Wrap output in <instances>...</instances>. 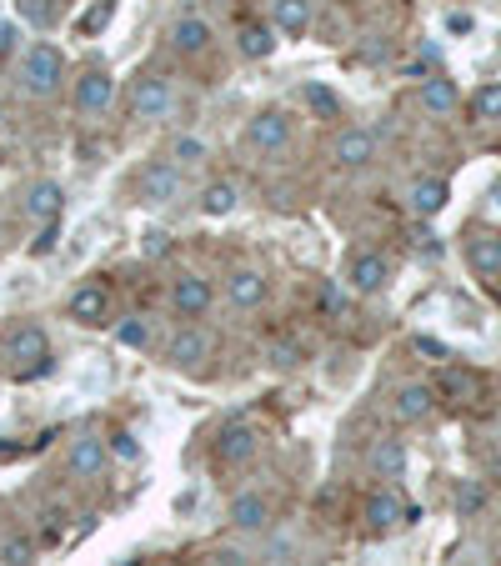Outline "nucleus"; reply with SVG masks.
<instances>
[{
  "label": "nucleus",
  "mask_w": 501,
  "mask_h": 566,
  "mask_svg": "<svg viewBox=\"0 0 501 566\" xmlns=\"http://www.w3.org/2000/svg\"><path fill=\"white\" fill-rule=\"evenodd\" d=\"M21 81H26V91L31 96H56L61 91V81H66V56L51 46V41H36L26 56H21Z\"/></svg>",
  "instance_id": "1"
},
{
  "label": "nucleus",
  "mask_w": 501,
  "mask_h": 566,
  "mask_svg": "<svg viewBox=\"0 0 501 566\" xmlns=\"http://www.w3.org/2000/svg\"><path fill=\"white\" fill-rule=\"evenodd\" d=\"M171 106H176V96H171V81H166V76H141V81H131V96H126V116H131V121H141V126L166 121Z\"/></svg>",
  "instance_id": "2"
},
{
  "label": "nucleus",
  "mask_w": 501,
  "mask_h": 566,
  "mask_svg": "<svg viewBox=\"0 0 501 566\" xmlns=\"http://www.w3.org/2000/svg\"><path fill=\"white\" fill-rule=\"evenodd\" d=\"M246 146L251 151H261V156H276V151H286L291 146V116L286 111H256L251 121H246Z\"/></svg>",
  "instance_id": "3"
},
{
  "label": "nucleus",
  "mask_w": 501,
  "mask_h": 566,
  "mask_svg": "<svg viewBox=\"0 0 501 566\" xmlns=\"http://www.w3.org/2000/svg\"><path fill=\"white\" fill-rule=\"evenodd\" d=\"M331 161H336L341 171H366V166L376 161V136H371L366 126H341L336 141H331Z\"/></svg>",
  "instance_id": "4"
},
{
  "label": "nucleus",
  "mask_w": 501,
  "mask_h": 566,
  "mask_svg": "<svg viewBox=\"0 0 501 566\" xmlns=\"http://www.w3.org/2000/svg\"><path fill=\"white\" fill-rule=\"evenodd\" d=\"M211 301H216V291H211V281H206V276L186 271V276H176V281H171V311H176L181 321H201V316L211 311Z\"/></svg>",
  "instance_id": "5"
},
{
  "label": "nucleus",
  "mask_w": 501,
  "mask_h": 566,
  "mask_svg": "<svg viewBox=\"0 0 501 566\" xmlns=\"http://www.w3.org/2000/svg\"><path fill=\"white\" fill-rule=\"evenodd\" d=\"M431 391H436V401H451V406H471V401H481V376H476L471 366L441 361V371H436Z\"/></svg>",
  "instance_id": "6"
},
{
  "label": "nucleus",
  "mask_w": 501,
  "mask_h": 566,
  "mask_svg": "<svg viewBox=\"0 0 501 566\" xmlns=\"http://www.w3.org/2000/svg\"><path fill=\"white\" fill-rule=\"evenodd\" d=\"M66 316H71L76 326H106V316H111V291H106L101 281H81V286L71 291V301H66Z\"/></svg>",
  "instance_id": "7"
},
{
  "label": "nucleus",
  "mask_w": 501,
  "mask_h": 566,
  "mask_svg": "<svg viewBox=\"0 0 501 566\" xmlns=\"http://www.w3.org/2000/svg\"><path fill=\"white\" fill-rule=\"evenodd\" d=\"M386 281H391V266H386L381 251H356V256L346 261V286H351V291L376 296V291H386Z\"/></svg>",
  "instance_id": "8"
},
{
  "label": "nucleus",
  "mask_w": 501,
  "mask_h": 566,
  "mask_svg": "<svg viewBox=\"0 0 501 566\" xmlns=\"http://www.w3.org/2000/svg\"><path fill=\"white\" fill-rule=\"evenodd\" d=\"M141 196L146 206H176L181 201V166L176 161H156L141 171Z\"/></svg>",
  "instance_id": "9"
},
{
  "label": "nucleus",
  "mask_w": 501,
  "mask_h": 566,
  "mask_svg": "<svg viewBox=\"0 0 501 566\" xmlns=\"http://www.w3.org/2000/svg\"><path fill=\"white\" fill-rule=\"evenodd\" d=\"M6 356L16 361V366H36V371H46V361H51V336L41 331V326H16L11 331V341H6Z\"/></svg>",
  "instance_id": "10"
},
{
  "label": "nucleus",
  "mask_w": 501,
  "mask_h": 566,
  "mask_svg": "<svg viewBox=\"0 0 501 566\" xmlns=\"http://www.w3.org/2000/svg\"><path fill=\"white\" fill-rule=\"evenodd\" d=\"M166 361L176 371H191V366H206L211 361V336L201 326H181L171 341H166Z\"/></svg>",
  "instance_id": "11"
},
{
  "label": "nucleus",
  "mask_w": 501,
  "mask_h": 566,
  "mask_svg": "<svg viewBox=\"0 0 501 566\" xmlns=\"http://www.w3.org/2000/svg\"><path fill=\"white\" fill-rule=\"evenodd\" d=\"M106 466H111V446H106L101 436H76V441H71V451H66V471H71V476L96 481Z\"/></svg>",
  "instance_id": "12"
},
{
  "label": "nucleus",
  "mask_w": 501,
  "mask_h": 566,
  "mask_svg": "<svg viewBox=\"0 0 501 566\" xmlns=\"http://www.w3.org/2000/svg\"><path fill=\"white\" fill-rule=\"evenodd\" d=\"M431 406H436V391H431V381H406V386L391 396V421H401V426H416V421H426V416H431Z\"/></svg>",
  "instance_id": "13"
},
{
  "label": "nucleus",
  "mask_w": 501,
  "mask_h": 566,
  "mask_svg": "<svg viewBox=\"0 0 501 566\" xmlns=\"http://www.w3.org/2000/svg\"><path fill=\"white\" fill-rule=\"evenodd\" d=\"M221 461L226 466H246V461H256V451H261V431L251 426V421H231L226 431H221Z\"/></svg>",
  "instance_id": "14"
},
{
  "label": "nucleus",
  "mask_w": 501,
  "mask_h": 566,
  "mask_svg": "<svg viewBox=\"0 0 501 566\" xmlns=\"http://www.w3.org/2000/svg\"><path fill=\"white\" fill-rule=\"evenodd\" d=\"M466 266L486 281L501 276V231H471L466 236Z\"/></svg>",
  "instance_id": "15"
},
{
  "label": "nucleus",
  "mask_w": 501,
  "mask_h": 566,
  "mask_svg": "<svg viewBox=\"0 0 501 566\" xmlns=\"http://www.w3.org/2000/svg\"><path fill=\"white\" fill-rule=\"evenodd\" d=\"M111 96H116L111 71H81V81H76V111H81V116L111 111Z\"/></svg>",
  "instance_id": "16"
},
{
  "label": "nucleus",
  "mask_w": 501,
  "mask_h": 566,
  "mask_svg": "<svg viewBox=\"0 0 501 566\" xmlns=\"http://www.w3.org/2000/svg\"><path fill=\"white\" fill-rule=\"evenodd\" d=\"M446 201H451V186H446L441 176H421V181L411 186V196H406L411 216H421V221L441 216V211H446Z\"/></svg>",
  "instance_id": "17"
},
{
  "label": "nucleus",
  "mask_w": 501,
  "mask_h": 566,
  "mask_svg": "<svg viewBox=\"0 0 501 566\" xmlns=\"http://www.w3.org/2000/svg\"><path fill=\"white\" fill-rule=\"evenodd\" d=\"M61 211H66V186L61 181H36L31 191H26V216L31 221H61Z\"/></svg>",
  "instance_id": "18"
},
{
  "label": "nucleus",
  "mask_w": 501,
  "mask_h": 566,
  "mask_svg": "<svg viewBox=\"0 0 501 566\" xmlns=\"http://www.w3.org/2000/svg\"><path fill=\"white\" fill-rule=\"evenodd\" d=\"M266 291H271V286H266L261 271H231V276H226V301H231L236 311H256V306L266 301Z\"/></svg>",
  "instance_id": "19"
},
{
  "label": "nucleus",
  "mask_w": 501,
  "mask_h": 566,
  "mask_svg": "<svg viewBox=\"0 0 501 566\" xmlns=\"http://www.w3.org/2000/svg\"><path fill=\"white\" fill-rule=\"evenodd\" d=\"M266 521H271V501H266L261 491H236V496H231V526L261 531Z\"/></svg>",
  "instance_id": "20"
},
{
  "label": "nucleus",
  "mask_w": 501,
  "mask_h": 566,
  "mask_svg": "<svg viewBox=\"0 0 501 566\" xmlns=\"http://www.w3.org/2000/svg\"><path fill=\"white\" fill-rule=\"evenodd\" d=\"M211 46V26L201 21V16H181L176 26H171V51L176 56H201Z\"/></svg>",
  "instance_id": "21"
},
{
  "label": "nucleus",
  "mask_w": 501,
  "mask_h": 566,
  "mask_svg": "<svg viewBox=\"0 0 501 566\" xmlns=\"http://www.w3.org/2000/svg\"><path fill=\"white\" fill-rule=\"evenodd\" d=\"M311 16H316L311 0H276V6H271V26L286 31V36H306L311 31Z\"/></svg>",
  "instance_id": "22"
},
{
  "label": "nucleus",
  "mask_w": 501,
  "mask_h": 566,
  "mask_svg": "<svg viewBox=\"0 0 501 566\" xmlns=\"http://www.w3.org/2000/svg\"><path fill=\"white\" fill-rule=\"evenodd\" d=\"M236 51H241L246 61H266V56L276 51V26H261V21L241 26V36H236Z\"/></svg>",
  "instance_id": "23"
},
{
  "label": "nucleus",
  "mask_w": 501,
  "mask_h": 566,
  "mask_svg": "<svg viewBox=\"0 0 501 566\" xmlns=\"http://www.w3.org/2000/svg\"><path fill=\"white\" fill-rule=\"evenodd\" d=\"M401 516H406V506H401L396 491H371V496H366V521H371L376 531H391Z\"/></svg>",
  "instance_id": "24"
},
{
  "label": "nucleus",
  "mask_w": 501,
  "mask_h": 566,
  "mask_svg": "<svg viewBox=\"0 0 501 566\" xmlns=\"http://www.w3.org/2000/svg\"><path fill=\"white\" fill-rule=\"evenodd\" d=\"M456 86L446 81V76H431V81H421V106L431 111V116H451L456 111Z\"/></svg>",
  "instance_id": "25"
},
{
  "label": "nucleus",
  "mask_w": 501,
  "mask_h": 566,
  "mask_svg": "<svg viewBox=\"0 0 501 566\" xmlns=\"http://www.w3.org/2000/svg\"><path fill=\"white\" fill-rule=\"evenodd\" d=\"M236 206H241L236 181H211V186L201 191V211H206V216H231Z\"/></svg>",
  "instance_id": "26"
},
{
  "label": "nucleus",
  "mask_w": 501,
  "mask_h": 566,
  "mask_svg": "<svg viewBox=\"0 0 501 566\" xmlns=\"http://www.w3.org/2000/svg\"><path fill=\"white\" fill-rule=\"evenodd\" d=\"M371 471L376 476H401L406 471V446L401 441H376L371 446Z\"/></svg>",
  "instance_id": "27"
},
{
  "label": "nucleus",
  "mask_w": 501,
  "mask_h": 566,
  "mask_svg": "<svg viewBox=\"0 0 501 566\" xmlns=\"http://www.w3.org/2000/svg\"><path fill=\"white\" fill-rule=\"evenodd\" d=\"M306 106H311V116H321V121H336V116H341V96H336L331 86H321V81L306 86Z\"/></svg>",
  "instance_id": "28"
},
{
  "label": "nucleus",
  "mask_w": 501,
  "mask_h": 566,
  "mask_svg": "<svg viewBox=\"0 0 501 566\" xmlns=\"http://www.w3.org/2000/svg\"><path fill=\"white\" fill-rule=\"evenodd\" d=\"M116 341H121L126 351H146V346H151V326H146V316H126V321H116Z\"/></svg>",
  "instance_id": "29"
},
{
  "label": "nucleus",
  "mask_w": 501,
  "mask_h": 566,
  "mask_svg": "<svg viewBox=\"0 0 501 566\" xmlns=\"http://www.w3.org/2000/svg\"><path fill=\"white\" fill-rule=\"evenodd\" d=\"M471 116H476V121H501V81H486V86L471 96Z\"/></svg>",
  "instance_id": "30"
},
{
  "label": "nucleus",
  "mask_w": 501,
  "mask_h": 566,
  "mask_svg": "<svg viewBox=\"0 0 501 566\" xmlns=\"http://www.w3.org/2000/svg\"><path fill=\"white\" fill-rule=\"evenodd\" d=\"M316 301H321L326 316H346V311H351V291H346L341 281H326V286L316 291Z\"/></svg>",
  "instance_id": "31"
},
{
  "label": "nucleus",
  "mask_w": 501,
  "mask_h": 566,
  "mask_svg": "<svg viewBox=\"0 0 501 566\" xmlns=\"http://www.w3.org/2000/svg\"><path fill=\"white\" fill-rule=\"evenodd\" d=\"M111 16H116V0H96V6L76 21V31H81V36H96V31H106V26H111Z\"/></svg>",
  "instance_id": "32"
},
{
  "label": "nucleus",
  "mask_w": 501,
  "mask_h": 566,
  "mask_svg": "<svg viewBox=\"0 0 501 566\" xmlns=\"http://www.w3.org/2000/svg\"><path fill=\"white\" fill-rule=\"evenodd\" d=\"M0 561H6V566H31L36 561V541L31 536H11L6 551H0Z\"/></svg>",
  "instance_id": "33"
},
{
  "label": "nucleus",
  "mask_w": 501,
  "mask_h": 566,
  "mask_svg": "<svg viewBox=\"0 0 501 566\" xmlns=\"http://www.w3.org/2000/svg\"><path fill=\"white\" fill-rule=\"evenodd\" d=\"M171 161H176V166H196V161H206V141H196V136H176Z\"/></svg>",
  "instance_id": "34"
},
{
  "label": "nucleus",
  "mask_w": 501,
  "mask_h": 566,
  "mask_svg": "<svg viewBox=\"0 0 501 566\" xmlns=\"http://www.w3.org/2000/svg\"><path fill=\"white\" fill-rule=\"evenodd\" d=\"M56 241H61V221H46V226L36 231V241H31V256H51Z\"/></svg>",
  "instance_id": "35"
},
{
  "label": "nucleus",
  "mask_w": 501,
  "mask_h": 566,
  "mask_svg": "<svg viewBox=\"0 0 501 566\" xmlns=\"http://www.w3.org/2000/svg\"><path fill=\"white\" fill-rule=\"evenodd\" d=\"M111 451H116L121 461H141V441H136L131 431H116V436H111Z\"/></svg>",
  "instance_id": "36"
},
{
  "label": "nucleus",
  "mask_w": 501,
  "mask_h": 566,
  "mask_svg": "<svg viewBox=\"0 0 501 566\" xmlns=\"http://www.w3.org/2000/svg\"><path fill=\"white\" fill-rule=\"evenodd\" d=\"M411 346H416L421 356H436V361H451V346H446V341H436V336H411Z\"/></svg>",
  "instance_id": "37"
},
{
  "label": "nucleus",
  "mask_w": 501,
  "mask_h": 566,
  "mask_svg": "<svg viewBox=\"0 0 501 566\" xmlns=\"http://www.w3.org/2000/svg\"><path fill=\"white\" fill-rule=\"evenodd\" d=\"M481 501H486V496H481V486H461V491H456V506H461V511H476Z\"/></svg>",
  "instance_id": "38"
},
{
  "label": "nucleus",
  "mask_w": 501,
  "mask_h": 566,
  "mask_svg": "<svg viewBox=\"0 0 501 566\" xmlns=\"http://www.w3.org/2000/svg\"><path fill=\"white\" fill-rule=\"evenodd\" d=\"M166 231H146V256H166Z\"/></svg>",
  "instance_id": "39"
},
{
  "label": "nucleus",
  "mask_w": 501,
  "mask_h": 566,
  "mask_svg": "<svg viewBox=\"0 0 501 566\" xmlns=\"http://www.w3.org/2000/svg\"><path fill=\"white\" fill-rule=\"evenodd\" d=\"M271 356H276L281 366H296V346H291V341H276V346H271Z\"/></svg>",
  "instance_id": "40"
},
{
  "label": "nucleus",
  "mask_w": 501,
  "mask_h": 566,
  "mask_svg": "<svg viewBox=\"0 0 501 566\" xmlns=\"http://www.w3.org/2000/svg\"><path fill=\"white\" fill-rule=\"evenodd\" d=\"M446 31H456V36H466V31H471V16H461V11H456V16H446Z\"/></svg>",
  "instance_id": "41"
},
{
  "label": "nucleus",
  "mask_w": 501,
  "mask_h": 566,
  "mask_svg": "<svg viewBox=\"0 0 501 566\" xmlns=\"http://www.w3.org/2000/svg\"><path fill=\"white\" fill-rule=\"evenodd\" d=\"M216 566H246V556H241V551H221Z\"/></svg>",
  "instance_id": "42"
},
{
  "label": "nucleus",
  "mask_w": 501,
  "mask_h": 566,
  "mask_svg": "<svg viewBox=\"0 0 501 566\" xmlns=\"http://www.w3.org/2000/svg\"><path fill=\"white\" fill-rule=\"evenodd\" d=\"M0 51H11V26H0Z\"/></svg>",
  "instance_id": "43"
},
{
  "label": "nucleus",
  "mask_w": 501,
  "mask_h": 566,
  "mask_svg": "<svg viewBox=\"0 0 501 566\" xmlns=\"http://www.w3.org/2000/svg\"><path fill=\"white\" fill-rule=\"evenodd\" d=\"M491 206H501V181H491Z\"/></svg>",
  "instance_id": "44"
},
{
  "label": "nucleus",
  "mask_w": 501,
  "mask_h": 566,
  "mask_svg": "<svg viewBox=\"0 0 501 566\" xmlns=\"http://www.w3.org/2000/svg\"><path fill=\"white\" fill-rule=\"evenodd\" d=\"M0 121H6V96H0Z\"/></svg>",
  "instance_id": "45"
},
{
  "label": "nucleus",
  "mask_w": 501,
  "mask_h": 566,
  "mask_svg": "<svg viewBox=\"0 0 501 566\" xmlns=\"http://www.w3.org/2000/svg\"><path fill=\"white\" fill-rule=\"evenodd\" d=\"M0 236H6V221H0Z\"/></svg>",
  "instance_id": "46"
}]
</instances>
